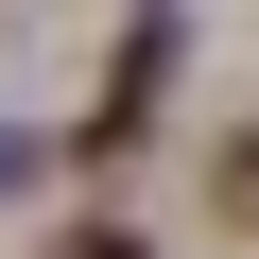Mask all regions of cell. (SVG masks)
<instances>
[{
	"label": "cell",
	"mask_w": 259,
	"mask_h": 259,
	"mask_svg": "<svg viewBox=\"0 0 259 259\" xmlns=\"http://www.w3.org/2000/svg\"><path fill=\"white\" fill-rule=\"evenodd\" d=\"M69 259H139V242H69Z\"/></svg>",
	"instance_id": "cell-1"
}]
</instances>
